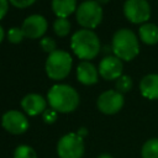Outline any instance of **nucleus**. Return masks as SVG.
Masks as SVG:
<instances>
[{
  "label": "nucleus",
  "mask_w": 158,
  "mask_h": 158,
  "mask_svg": "<svg viewBox=\"0 0 158 158\" xmlns=\"http://www.w3.org/2000/svg\"><path fill=\"white\" fill-rule=\"evenodd\" d=\"M47 101L49 107L57 112L68 114L79 106L78 91L67 84H54L47 93Z\"/></svg>",
  "instance_id": "obj_1"
},
{
  "label": "nucleus",
  "mask_w": 158,
  "mask_h": 158,
  "mask_svg": "<svg viewBox=\"0 0 158 158\" xmlns=\"http://www.w3.org/2000/svg\"><path fill=\"white\" fill-rule=\"evenodd\" d=\"M70 47L78 58L90 60L94 59L100 52V40L93 30L81 28L72 36Z\"/></svg>",
  "instance_id": "obj_2"
},
{
  "label": "nucleus",
  "mask_w": 158,
  "mask_h": 158,
  "mask_svg": "<svg viewBox=\"0 0 158 158\" xmlns=\"http://www.w3.org/2000/svg\"><path fill=\"white\" fill-rule=\"evenodd\" d=\"M111 48L114 56L121 60L130 62L135 59L139 53V41L132 30L120 28L112 37Z\"/></svg>",
  "instance_id": "obj_3"
},
{
  "label": "nucleus",
  "mask_w": 158,
  "mask_h": 158,
  "mask_svg": "<svg viewBox=\"0 0 158 158\" xmlns=\"http://www.w3.org/2000/svg\"><path fill=\"white\" fill-rule=\"evenodd\" d=\"M72 56L63 49H57L53 53L48 54L46 59V73L48 78L53 80H62L64 79L70 69H72Z\"/></svg>",
  "instance_id": "obj_4"
},
{
  "label": "nucleus",
  "mask_w": 158,
  "mask_h": 158,
  "mask_svg": "<svg viewBox=\"0 0 158 158\" xmlns=\"http://www.w3.org/2000/svg\"><path fill=\"white\" fill-rule=\"evenodd\" d=\"M102 7L95 0H85L78 5L75 11L77 22L86 30H94L102 21Z\"/></svg>",
  "instance_id": "obj_5"
},
{
  "label": "nucleus",
  "mask_w": 158,
  "mask_h": 158,
  "mask_svg": "<svg viewBox=\"0 0 158 158\" xmlns=\"http://www.w3.org/2000/svg\"><path fill=\"white\" fill-rule=\"evenodd\" d=\"M84 138L77 132H69L62 136L57 143L59 158H81L84 156Z\"/></svg>",
  "instance_id": "obj_6"
},
{
  "label": "nucleus",
  "mask_w": 158,
  "mask_h": 158,
  "mask_svg": "<svg viewBox=\"0 0 158 158\" xmlns=\"http://www.w3.org/2000/svg\"><path fill=\"white\" fill-rule=\"evenodd\" d=\"M123 15L132 23H146L151 17V5L147 0H126Z\"/></svg>",
  "instance_id": "obj_7"
},
{
  "label": "nucleus",
  "mask_w": 158,
  "mask_h": 158,
  "mask_svg": "<svg viewBox=\"0 0 158 158\" xmlns=\"http://www.w3.org/2000/svg\"><path fill=\"white\" fill-rule=\"evenodd\" d=\"M125 104L123 94L118 93L115 89H109L101 93L96 100V106L100 112L105 115H115L117 114Z\"/></svg>",
  "instance_id": "obj_8"
},
{
  "label": "nucleus",
  "mask_w": 158,
  "mask_h": 158,
  "mask_svg": "<svg viewBox=\"0 0 158 158\" xmlns=\"http://www.w3.org/2000/svg\"><path fill=\"white\" fill-rule=\"evenodd\" d=\"M1 126L12 135H22L28 130V120L19 110H9L1 117Z\"/></svg>",
  "instance_id": "obj_9"
},
{
  "label": "nucleus",
  "mask_w": 158,
  "mask_h": 158,
  "mask_svg": "<svg viewBox=\"0 0 158 158\" xmlns=\"http://www.w3.org/2000/svg\"><path fill=\"white\" fill-rule=\"evenodd\" d=\"M47 27H48V23H47L46 17H43L42 15H38V14H35L23 20L21 30H22L25 37L36 40V38L43 37V35L47 31Z\"/></svg>",
  "instance_id": "obj_10"
},
{
  "label": "nucleus",
  "mask_w": 158,
  "mask_h": 158,
  "mask_svg": "<svg viewBox=\"0 0 158 158\" xmlns=\"http://www.w3.org/2000/svg\"><path fill=\"white\" fill-rule=\"evenodd\" d=\"M99 74L105 80H116L122 75L123 64L116 56H106L99 63Z\"/></svg>",
  "instance_id": "obj_11"
},
{
  "label": "nucleus",
  "mask_w": 158,
  "mask_h": 158,
  "mask_svg": "<svg viewBox=\"0 0 158 158\" xmlns=\"http://www.w3.org/2000/svg\"><path fill=\"white\" fill-rule=\"evenodd\" d=\"M47 104V99L36 93L26 94L21 100V107L28 116H37L40 114H43Z\"/></svg>",
  "instance_id": "obj_12"
},
{
  "label": "nucleus",
  "mask_w": 158,
  "mask_h": 158,
  "mask_svg": "<svg viewBox=\"0 0 158 158\" xmlns=\"http://www.w3.org/2000/svg\"><path fill=\"white\" fill-rule=\"evenodd\" d=\"M99 69L89 60H83L77 67V79L83 85H94L99 79Z\"/></svg>",
  "instance_id": "obj_13"
},
{
  "label": "nucleus",
  "mask_w": 158,
  "mask_h": 158,
  "mask_svg": "<svg viewBox=\"0 0 158 158\" xmlns=\"http://www.w3.org/2000/svg\"><path fill=\"white\" fill-rule=\"evenodd\" d=\"M139 91L148 100H158V74H146L139 81Z\"/></svg>",
  "instance_id": "obj_14"
},
{
  "label": "nucleus",
  "mask_w": 158,
  "mask_h": 158,
  "mask_svg": "<svg viewBox=\"0 0 158 158\" xmlns=\"http://www.w3.org/2000/svg\"><path fill=\"white\" fill-rule=\"evenodd\" d=\"M139 40L147 46H154L158 43V26L152 22L142 23L138 28Z\"/></svg>",
  "instance_id": "obj_15"
},
{
  "label": "nucleus",
  "mask_w": 158,
  "mask_h": 158,
  "mask_svg": "<svg viewBox=\"0 0 158 158\" xmlns=\"http://www.w3.org/2000/svg\"><path fill=\"white\" fill-rule=\"evenodd\" d=\"M77 0H52V10L57 17L67 19L77 11Z\"/></svg>",
  "instance_id": "obj_16"
},
{
  "label": "nucleus",
  "mask_w": 158,
  "mask_h": 158,
  "mask_svg": "<svg viewBox=\"0 0 158 158\" xmlns=\"http://www.w3.org/2000/svg\"><path fill=\"white\" fill-rule=\"evenodd\" d=\"M142 158H158V138H149L141 148Z\"/></svg>",
  "instance_id": "obj_17"
},
{
  "label": "nucleus",
  "mask_w": 158,
  "mask_h": 158,
  "mask_svg": "<svg viewBox=\"0 0 158 158\" xmlns=\"http://www.w3.org/2000/svg\"><path fill=\"white\" fill-rule=\"evenodd\" d=\"M53 31L59 37H65L70 31V22L68 19L57 17V20L53 22Z\"/></svg>",
  "instance_id": "obj_18"
},
{
  "label": "nucleus",
  "mask_w": 158,
  "mask_h": 158,
  "mask_svg": "<svg viewBox=\"0 0 158 158\" xmlns=\"http://www.w3.org/2000/svg\"><path fill=\"white\" fill-rule=\"evenodd\" d=\"M132 85H133L132 78H131L130 75L122 74L118 79H116L115 90H117V91L121 93V94H126V93H128V91L132 89Z\"/></svg>",
  "instance_id": "obj_19"
},
{
  "label": "nucleus",
  "mask_w": 158,
  "mask_h": 158,
  "mask_svg": "<svg viewBox=\"0 0 158 158\" xmlns=\"http://www.w3.org/2000/svg\"><path fill=\"white\" fill-rule=\"evenodd\" d=\"M14 158H37V153L32 147L27 144H20L14 151Z\"/></svg>",
  "instance_id": "obj_20"
},
{
  "label": "nucleus",
  "mask_w": 158,
  "mask_h": 158,
  "mask_svg": "<svg viewBox=\"0 0 158 158\" xmlns=\"http://www.w3.org/2000/svg\"><path fill=\"white\" fill-rule=\"evenodd\" d=\"M23 38H25V35L20 27H11L7 31V40L14 44L20 43Z\"/></svg>",
  "instance_id": "obj_21"
},
{
  "label": "nucleus",
  "mask_w": 158,
  "mask_h": 158,
  "mask_svg": "<svg viewBox=\"0 0 158 158\" xmlns=\"http://www.w3.org/2000/svg\"><path fill=\"white\" fill-rule=\"evenodd\" d=\"M40 46L48 54H51L54 51H57L56 49V41L53 38H51V37H42L41 41H40Z\"/></svg>",
  "instance_id": "obj_22"
},
{
  "label": "nucleus",
  "mask_w": 158,
  "mask_h": 158,
  "mask_svg": "<svg viewBox=\"0 0 158 158\" xmlns=\"http://www.w3.org/2000/svg\"><path fill=\"white\" fill-rule=\"evenodd\" d=\"M57 118H58V112L56 110H53V109H46L44 112L42 114V120L46 123H49L51 125V123L56 122Z\"/></svg>",
  "instance_id": "obj_23"
},
{
  "label": "nucleus",
  "mask_w": 158,
  "mask_h": 158,
  "mask_svg": "<svg viewBox=\"0 0 158 158\" xmlns=\"http://www.w3.org/2000/svg\"><path fill=\"white\" fill-rule=\"evenodd\" d=\"M10 4L17 9H26L36 2V0H9Z\"/></svg>",
  "instance_id": "obj_24"
},
{
  "label": "nucleus",
  "mask_w": 158,
  "mask_h": 158,
  "mask_svg": "<svg viewBox=\"0 0 158 158\" xmlns=\"http://www.w3.org/2000/svg\"><path fill=\"white\" fill-rule=\"evenodd\" d=\"M9 0H0V20L5 17L9 11Z\"/></svg>",
  "instance_id": "obj_25"
},
{
  "label": "nucleus",
  "mask_w": 158,
  "mask_h": 158,
  "mask_svg": "<svg viewBox=\"0 0 158 158\" xmlns=\"http://www.w3.org/2000/svg\"><path fill=\"white\" fill-rule=\"evenodd\" d=\"M77 133H78L81 138H84V137L88 135V128H86V127H80V128L77 131Z\"/></svg>",
  "instance_id": "obj_26"
},
{
  "label": "nucleus",
  "mask_w": 158,
  "mask_h": 158,
  "mask_svg": "<svg viewBox=\"0 0 158 158\" xmlns=\"http://www.w3.org/2000/svg\"><path fill=\"white\" fill-rule=\"evenodd\" d=\"M4 37H5V32H4V28H2L1 26H0V43L2 42Z\"/></svg>",
  "instance_id": "obj_27"
},
{
  "label": "nucleus",
  "mask_w": 158,
  "mask_h": 158,
  "mask_svg": "<svg viewBox=\"0 0 158 158\" xmlns=\"http://www.w3.org/2000/svg\"><path fill=\"white\" fill-rule=\"evenodd\" d=\"M98 158H114L112 156H110L109 153H102V154H100Z\"/></svg>",
  "instance_id": "obj_28"
},
{
  "label": "nucleus",
  "mask_w": 158,
  "mask_h": 158,
  "mask_svg": "<svg viewBox=\"0 0 158 158\" xmlns=\"http://www.w3.org/2000/svg\"><path fill=\"white\" fill-rule=\"evenodd\" d=\"M95 1H98L100 5H102V4H107L110 0H95Z\"/></svg>",
  "instance_id": "obj_29"
}]
</instances>
